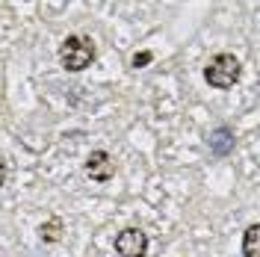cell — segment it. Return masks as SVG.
Wrapping results in <instances>:
<instances>
[{
  "label": "cell",
  "mask_w": 260,
  "mask_h": 257,
  "mask_svg": "<svg viewBox=\"0 0 260 257\" xmlns=\"http://www.w3.org/2000/svg\"><path fill=\"white\" fill-rule=\"evenodd\" d=\"M243 254L245 257H260V225H251L243 237Z\"/></svg>",
  "instance_id": "6"
},
{
  "label": "cell",
  "mask_w": 260,
  "mask_h": 257,
  "mask_svg": "<svg viewBox=\"0 0 260 257\" xmlns=\"http://www.w3.org/2000/svg\"><path fill=\"white\" fill-rule=\"evenodd\" d=\"M151 59H154V53H151V50H142V53H133L130 65H133V68H145V65H151Z\"/></svg>",
  "instance_id": "8"
},
{
  "label": "cell",
  "mask_w": 260,
  "mask_h": 257,
  "mask_svg": "<svg viewBox=\"0 0 260 257\" xmlns=\"http://www.w3.org/2000/svg\"><path fill=\"white\" fill-rule=\"evenodd\" d=\"M86 175L92 177V180H98V183L113 180V175H115L113 157H110L107 151H92V154L86 157Z\"/></svg>",
  "instance_id": "4"
},
{
  "label": "cell",
  "mask_w": 260,
  "mask_h": 257,
  "mask_svg": "<svg viewBox=\"0 0 260 257\" xmlns=\"http://www.w3.org/2000/svg\"><path fill=\"white\" fill-rule=\"evenodd\" d=\"M95 56L98 50L89 36H68L59 45V62H62L65 71H83L95 62Z\"/></svg>",
  "instance_id": "1"
},
{
  "label": "cell",
  "mask_w": 260,
  "mask_h": 257,
  "mask_svg": "<svg viewBox=\"0 0 260 257\" xmlns=\"http://www.w3.org/2000/svg\"><path fill=\"white\" fill-rule=\"evenodd\" d=\"M39 234H42V240L45 242H59V237H62V219H48L45 225L39 228Z\"/></svg>",
  "instance_id": "7"
},
{
  "label": "cell",
  "mask_w": 260,
  "mask_h": 257,
  "mask_svg": "<svg viewBox=\"0 0 260 257\" xmlns=\"http://www.w3.org/2000/svg\"><path fill=\"white\" fill-rule=\"evenodd\" d=\"M207 145H210V151L216 157H228L234 151V133H231V127H216L207 136Z\"/></svg>",
  "instance_id": "5"
},
{
  "label": "cell",
  "mask_w": 260,
  "mask_h": 257,
  "mask_svg": "<svg viewBox=\"0 0 260 257\" xmlns=\"http://www.w3.org/2000/svg\"><path fill=\"white\" fill-rule=\"evenodd\" d=\"M240 74H243V65L234 53H216L204 68V80L210 83L213 89H231L240 80Z\"/></svg>",
  "instance_id": "2"
},
{
  "label": "cell",
  "mask_w": 260,
  "mask_h": 257,
  "mask_svg": "<svg viewBox=\"0 0 260 257\" xmlns=\"http://www.w3.org/2000/svg\"><path fill=\"white\" fill-rule=\"evenodd\" d=\"M115 251H118V257H145L148 234L142 228H124L115 237Z\"/></svg>",
  "instance_id": "3"
}]
</instances>
